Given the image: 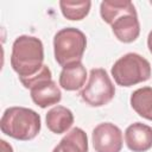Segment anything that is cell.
Masks as SVG:
<instances>
[{"mask_svg": "<svg viewBox=\"0 0 152 152\" xmlns=\"http://www.w3.org/2000/svg\"><path fill=\"white\" fill-rule=\"evenodd\" d=\"M151 5H152V1H151Z\"/></svg>", "mask_w": 152, "mask_h": 152, "instance_id": "obj_18", "label": "cell"}, {"mask_svg": "<svg viewBox=\"0 0 152 152\" xmlns=\"http://www.w3.org/2000/svg\"><path fill=\"white\" fill-rule=\"evenodd\" d=\"M0 145H1V152H13V148H12V146L7 142V141H5V140H0Z\"/></svg>", "mask_w": 152, "mask_h": 152, "instance_id": "obj_16", "label": "cell"}, {"mask_svg": "<svg viewBox=\"0 0 152 152\" xmlns=\"http://www.w3.org/2000/svg\"><path fill=\"white\" fill-rule=\"evenodd\" d=\"M42 128L40 115L31 108L10 107L5 109L1 120V132L17 140L28 141L34 139Z\"/></svg>", "mask_w": 152, "mask_h": 152, "instance_id": "obj_2", "label": "cell"}, {"mask_svg": "<svg viewBox=\"0 0 152 152\" xmlns=\"http://www.w3.org/2000/svg\"><path fill=\"white\" fill-rule=\"evenodd\" d=\"M86 48L87 37L76 27L62 28L53 37L55 59L62 68L71 63L82 62Z\"/></svg>", "mask_w": 152, "mask_h": 152, "instance_id": "obj_3", "label": "cell"}, {"mask_svg": "<svg viewBox=\"0 0 152 152\" xmlns=\"http://www.w3.org/2000/svg\"><path fill=\"white\" fill-rule=\"evenodd\" d=\"M131 107L141 118L152 121V87H142L131 94Z\"/></svg>", "mask_w": 152, "mask_h": 152, "instance_id": "obj_14", "label": "cell"}, {"mask_svg": "<svg viewBox=\"0 0 152 152\" xmlns=\"http://www.w3.org/2000/svg\"><path fill=\"white\" fill-rule=\"evenodd\" d=\"M95 152H120L122 148V132L112 122L99 124L91 133Z\"/></svg>", "mask_w": 152, "mask_h": 152, "instance_id": "obj_7", "label": "cell"}, {"mask_svg": "<svg viewBox=\"0 0 152 152\" xmlns=\"http://www.w3.org/2000/svg\"><path fill=\"white\" fill-rule=\"evenodd\" d=\"M87 80V69L82 62L71 63L62 68L59 74V86L68 91H75L81 89Z\"/></svg>", "mask_w": 152, "mask_h": 152, "instance_id": "obj_10", "label": "cell"}, {"mask_svg": "<svg viewBox=\"0 0 152 152\" xmlns=\"http://www.w3.org/2000/svg\"><path fill=\"white\" fill-rule=\"evenodd\" d=\"M52 152H88L87 133L80 127H74L62 138Z\"/></svg>", "mask_w": 152, "mask_h": 152, "instance_id": "obj_12", "label": "cell"}, {"mask_svg": "<svg viewBox=\"0 0 152 152\" xmlns=\"http://www.w3.org/2000/svg\"><path fill=\"white\" fill-rule=\"evenodd\" d=\"M19 81L25 88L30 89L32 101L40 108L57 104L62 100L61 89L52 80L51 70L45 64L36 75L28 78H20Z\"/></svg>", "mask_w": 152, "mask_h": 152, "instance_id": "obj_5", "label": "cell"}, {"mask_svg": "<svg viewBox=\"0 0 152 152\" xmlns=\"http://www.w3.org/2000/svg\"><path fill=\"white\" fill-rule=\"evenodd\" d=\"M44 46L39 38L23 34L15 38L11 52V66L20 78L36 75L44 65Z\"/></svg>", "mask_w": 152, "mask_h": 152, "instance_id": "obj_1", "label": "cell"}, {"mask_svg": "<svg viewBox=\"0 0 152 152\" xmlns=\"http://www.w3.org/2000/svg\"><path fill=\"white\" fill-rule=\"evenodd\" d=\"M147 46H148L150 52L152 53V30L150 31V33H148V36H147Z\"/></svg>", "mask_w": 152, "mask_h": 152, "instance_id": "obj_17", "label": "cell"}, {"mask_svg": "<svg viewBox=\"0 0 152 152\" xmlns=\"http://www.w3.org/2000/svg\"><path fill=\"white\" fill-rule=\"evenodd\" d=\"M48 128L55 134L65 133L74 124L72 112L64 106H55L48 110L45 116Z\"/></svg>", "mask_w": 152, "mask_h": 152, "instance_id": "obj_11", "label": "cell"}, {"mask_svg": "<svg viewBox=\"0 0 152 152\" xmlns=\"http://www.w3.org/2000/svg\"><path fill=\"white\" fill-rule=\"evenodd\" d=\"M110 26L114 36L121 43H132L140 34L138 13H126L115 19Z\"/></svg>", "mask_w": 152, "mask_h": 152, "instance_id": "obj_9", "label": "cell"}, {"mask_svg": "<svg viewBox=\"0 0 152 152\" xmlns=\"http://www.w3.org/2000/svg\"><path fill=\"white\" fill-rule=\"evenodd\" d=\"M80 95L88 106L102 107L113 100L115 87L104 69L94 68L90 70L88 82L82 88Z\"/></svg>", "mask_w": 152, "mask_h": 152, "instance_id": "obj_6", "label": "cell"}, {"mask_svg": "<svg viewBox=\"0 0 152 152\" xmlns=\"http://www.w3.org/2000/svg\"><path fill=\"white\" fill-rule=\"evenodd\" d=\"M125 142L132 152H146L152 147V127L142 124H131L125 131Z\"/></svg>", "mask_w": 152, "mask_h": 152, "instance_id": "obj_8", "label": "cell"}, {"mask_svg": "<svg viewBox=\"0 0 152 152\" xmlns=\"http://www.w3.org/2000/svg\"><path fill=\"white\" fill-rule=\"evenodd\" d=\"M110 72L118 86L132 87L150 80L151 64L141 55L128 52L113 64Z\"/></svg>", "mask_w": 152, "mask_h": 152, "instance_id": "obj_4", "label": "cell"}, {"mask_svg": "<svg viewBox=\"0 0 152 152\" xmlns=\"http://www.w3.org/2000/svg\"><path fill=\"white\" fill-rule=\"evenodd\" d=\"M126 13H137V10L133 2L129 0H121V1L104 0L100 4L101 18L103 19V21H106L109 25L115 19H118L119 17Z\"/></svg>", "mask_w": 152, "mask_h": 152, "instance_id": "obj_13", "label": "cell"}, {"mask_svg": "<svg viewBox=\"0 0 152 152\" xmlns=\"http://www.w3.org/2000/svg\"><path fill=\"white\" fill-rule=\"evenodd\" d=\"M59 7L64 18L69 20H82L84 19L91 7V1H59Z\"/></svg>", "mask_w": 152, "mask_h": 152, "instance_id": "obj_15", "label": "cell"}]
</instances>
